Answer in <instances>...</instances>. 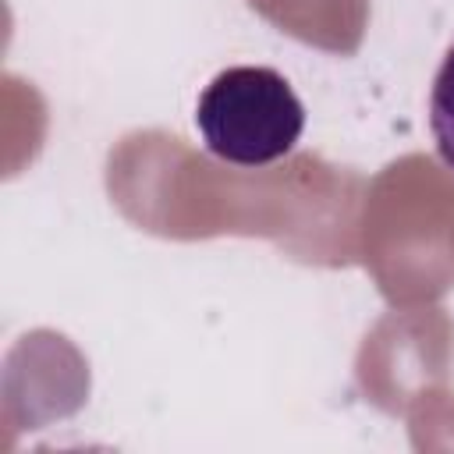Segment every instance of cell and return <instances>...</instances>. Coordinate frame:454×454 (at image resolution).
<instances>
[{"label":"cell","instance_id":"obj_1","mask_svg":"<svg viewBox=\"0 0 454 454\" xmlns=\"http://www.w3.org/2000/svg\"><path fill=\"white\" fill-rule=\"evenodd\" d=\"M195 128L216 160L255 170L294 153L305 131V106L280 71L238 64L213 74L199 92Z\"/></svg>","mask_w":454,"mask_h":454},{"label":"cell","instance_id":"obj_2","mask_svg":"<svg viewBox=\"0 0 454 454\" xmlns=\"http://www.w3.org/2000/svg\"><path fill=\"white\" fill-rule=\"evenodd\" d=\"M429 135H433L440 163L454 170V43L443 53L433 89H429Z\"/></svg>","mask_w":454,"mask_h":454}]
</instances>
